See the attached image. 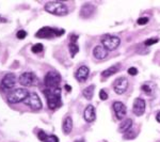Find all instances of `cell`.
Segmentation results:
<instances>
[{
  "instance_id": "cell-1",
  "label": "cell",
  "mask_w": 160,
  "mask_h": 142,
  "mask_svg": "<svg viewBox=\"0 0 160 142\" xmlns=\"http://www.w3.org/2000/svg\"><path fill=\"white\" fill-rule=\"evenodd\" d=\"M43 93L47 99L48 108L51 110H54L62 105V99H61V89L52 88V89H44Z\"/></svg>"
},
{
  "instance_id": "cell-2",
  "label": "cell",
  "mask_w": 160,
  "mask_h": 142,
  "mask_svg": "<svg viewBox=\"0 0 160 142\" xmlns=\"http://www.w3.org/2000/svg\"><path fill=\"white\" fill-rule=\"evenodd\" d=\"M45 11L50 14L65 16L69 14V9L62 1H49L45 4Z\"/></svg>"
},
{
  "instance_id": "cell-3",
  "label": "cell",
  "mask_w": 160,
  "mask_h": 142,
  "mask_svg": "<svg viewBox=\"0 0 160 142\" xmlns=\"http://www.w3.org/2000/svg\"><path fill=\"white\" fill-rule=\"evenodd\" d=\"M29 95L30 93L27 89L18 88V89H15L14 91H12V92L8 95L6 99H8V102L10 104H18L20 103V102H25Z\"/></svg>"
},
{
  "instance_id": "cell-4",
  "label": "cell",
  "mask_w": 160,
  "mask_h": 142,
  "mask_svg": "<svg viewBox=\"0 0 160 142\" xmlns=\"http://www.w3.org/2000/svg\"><path fill=\"white\" fill-rule=\"evenodd\" d=\"M102 45L106 48L108 52H112V50L117 49L121 44V39L117 35H111V34H105L102 36Z\"/></svg>"
},
{
  "instance_id": "cell-5",
  "label": "cell",
  "mask_w": 160,
  "mask_h": 142,
  "mask_svg": "<svg viewBox=\"0 0 160 142\" xmlns=\"http://www.w3.org/2000/svg\"><path fill=\"white\" fill-rule=\"evenodd\" d=\"M63 33H64V30H62V29L43 27L36 32L35 36L38 39H52L54 36H61Z\"/></svg>"
},
{
  "instance_id": "cell-6",
  "label": "cell",
  "mask_w": 160,
  "mask_h": 142,
  "mask_svg": "<svg viewBox=\"0 0 160 142\" xmlns=\"http://www.w3.org/2000/svg\"><path fill=\"white\" fill-rule=\"evenodd\" d=\"M61 83V77L54 71L48 72L44 77V85L46 86V88L52 89V88H58L59 85Z\"/></svg>"
},
{
  "instance_id": "cell-7",
  "label": "cell",
  "mask_w": 160,
  "mask_h": 142,
  "mask_svg": "<svg viewBox=\"0 0 160 142\" xmlns=\"http://www.w3.org/2000/svg\"><path fill=\"white\" fill-rule=\"evenodd\" d=\"M24 103H25L28 107L31 108L32 110H34V111H39V110H41L42 107H43L41 98L39 97V95L36 94L35 92L30 93V95L27 97V99H26Z\"/></svg>"
},
{
  "instance_id": "cell-8",
  "label": "cell",
  "mask_w": 160,
  "mask_h": 142,
  "mask_svg": "<svg viewBox=\"0 0 160 142\" xmlns=\"http://www.w3.org/2000/svg\"><path fill=\"white\" fill-rule=\"evenodd\" d=\"M15 83H16V76L13 73H8L2 78L1 83H0V88L2 91H9L13 89Z\"/></svg>"
},
{
  "instance_id": "cell-9",
  "label": "cell",
  "mask_w": 160,
  "mask_h": 142,
  "mask_svg": "<svg viewBox=\"0 0 160 142\" xmlns=\"http://www.w3.org/2000/svg\"><path fill=\"white\" fill-rule=\"evenodd\" d=\"M36 83V76L34 73L26 72L23 73L19 77V83L24 86H32Z\"/></svg>"
},
{
  "instance_id": "cell-10",
  "label": "cell",
  "mask_w": 160,
  "mask_h": 142,
  "mask_svg": "<svg viewBox=\"0 0 160 142\" xmlns=\"http://www.w3.org/2000/svg\"><path fill=\"white\" fill-rule=\"evenodd\" d=\"M128 88V80H127L126 77H120L113 83V90L117 94H123L125 91Z\"/></svg>"
},
{
  "instance_id": "cell-11",
  "label": "cell",
  "mask_w": 160,
  "mask_h": 142,
  "mask_svg": "<svg viewBox=\"0 0 160 142\" xmlns=\"http://www.w3.org/2000/svg\"><path fill=\"white\" fill-rule=\"evenodd\" d=\"M132 111L137 117H141V115L144 114V112H145V102H144V99L137 97L133 101Z\"/></svg>"
},
{
  "instance_id": "cell-12",
  "label": "cell",
  "mask_w": 160,
  "mask_h": 142,
  "mask_svg": "<svg viewBox=\"0 0 160 142\" xmlns=\"http://www.w3.org/2000/svg\"><path fill=\"white\" fill-rule=\"evenodd\" d=\"M112 107H113V110H114L117 120H124V117H126V113H127L126 106H125L122 102H114Z\"/></svg>"
},
{
  "instance_id": "cell-13",
  "label": "cell",
  "mask_w": 160,
  "mask_h": 142,
  "mask_svg": "<svg viewBox=\"0 0 160 142\" xmlns=\"http://www.w3.org/2000/svg\"><path fill=\"white\" fill-rule=\"evenodd\" d=\"M89 74H90L89 67L85 65H81L77 70V72H76L75 77L79 83H84L87 79V77H89Z\"/></svg>"
},
{
  "instance_id": "cell-14",
  "label": "cell",
  "mask_w": 160,
  "mask_h": 142,
  "mask_svg": "<svg viewBox=\"0 0 160 142\" xmlns=\"http://www.w3.org/2000/svg\"><path fill=\"white\" fill-rule=\"evenodd\" d=\"M83 117L87 123H92V122L95 121L96 119V112H95V108L92 105H87L84 109L83 112Z\"/></svg>"
},
{
  "instance_id": "cell-15",
  "label": "cell",
  "mask_w": 160,
  "mask_h": 142,
  "mask_svg": "<svg viewBox=\"0 0 160 142\" xmlns=\"http://www.w3.org/2000/svg\"><path fill=\"white\" fill-rule=\"evenodd\" d=\"M108 50L106 49V48L104 47L102 45H97V46H95L94 47V49H93V55H94V57L96 58V59H98V60H102V59H105L107 56H108Z\"/></svg>"
},
{
  "instance_id": "cell-16",
  "label": "cell",
  "mask_w": 160,
  "mask_h": 142,
  "mask_svg": "<svg viewBox=\"0 0 160 142\" xmlns=\"http://www.w3.org/2000/svg\"><path fill=\"white\" fill-rule=\"evenodd\" d=\"M78 39L77 35H72L71 36V41H69V54H71V57L74 58L77 55V52H79V47H78L77 43H76V40Z\"/></svg>"
},
{
  "instance_id": "cell-17",
  "label": "cell",
  "mask_w": 160,
  "mask_h": 142,
  "mask_svg": "<svg viewBox=\"0 0 160 142\" xmlns=\"http://www.w3.org/2000/svg\"><path fill=\"white\" fill-rule=\"evenodd\" d=\"M62 130L65 135H69L73 130V119L71 117H67L64 119L62 123Z\"/></svg>"
},
{
  "instance_id": "cell-18",
  "label": "cell",
  "mask_w": 160,
  "mask_h": 142,
  "mask_svg": "<svg viewBox=\"0 0 160 142\" xmlns=\"http://www.w3.org/2000/svg\"><path fill=\"white\" fill-rule=\"evenodd\" d=\"M131 126H132V120L131 119L123 120L119 126V132H122V134H125V132H127L129 129H131Z\"/></svg>"
},
{
  "instance_id": "cell-19",
  "label": "cell",
  "mask_w": 160,
  "mask_h": 142,
  "mask_svg": "<svg viewBox=\"0 0 160 142\" xmlns=\"http://www.w3.org/2000/svg\"><path fill=\"white\" fill-rule=\"evenodd\" d=\"M119 71V65H113L111 66V67L107 68V70L102 71V77H104V78H107V77H110L112 76V75H114L115 73Z\"/></svg>"
},
{
  "instance_id": "cell-20",
  "label": "cell",
  "mask_w": 160,
  "mask_h": 142,
  "mask_svg": "<svg viewBox=\"0 0 160 142\" xmlns=\"http://www.w3.org/2000/svg\"><path fill=\"white\" fill-rule=\"evenodd\" d=\"M94 90H95V86L94 85H91V86H87V88L83 90V92H82V94H83V96L85 97L87 99H92V97H93V93H94Z\"/></svg>"
},
{
  "instance_id": "cell-21",
  "label": "cell",
  "mask_w": 160,
  "mask_h": 142,
  "mask_svg": "<svg viewBox=\"0 0 160 142\" xmlns=\"http://www.w3.org/2000/svg\"><path fill=\"white\" fill-rule=\"evenodd\" d=\"M85 12H87V17H89L90 15H91L92 13L94 12V6H92V4H90V3H87V4H84V6H82V9H81V12H80L81 16H84Z\"/></svg>"
},
{
  "instance_id": "cell-22",
  "label": "cell",
  "mask_w": 160,
  "mask_h": 142,
  "mask_svg": "<svg viewBox=\"0 0 160 142\" xmlns=\"http://www.w3.org/2000/svg\"><path fill=\"white\" fill-rule=\"evenodd\" d=\"M43 49H44V46L39 43V44H35V45L32 46L31 52H33V54H39V52H43Z\"/></svg>"
},
{
  "instance_id": "cell-23",
  "label": "cell",
  "mask_w": 160,
  "mask_h": 142,
  "mask_svg": "<svg viewBox=\"0 0 160 142\" xmlns=\"http://www.w3.org/2000/svg\"><path fill=\"white\" fill-rule=\"evenodd\" d=\"M44 142H59V138L54 135H49V136H47V138L45 139Z\"/></svg>"
},
{
  "instance_id": "cell-24",
  "label": "cell",
  "mask_w": 160,
  "mask_h": 142,
  "mask_svg": "<svg viewBox=\"0 0 160 142\" xmlns=\"http://www.w3.org/2000/svg\"><path fill=\"white\" fill-rule=\"evenodd\" d=\"M16 36H17V39L18 40H24L26 36H27V32H26L25 30H19L18 32H17Z\"/></svg>"
},
{
  "instance_id": "cell-25",
  "label": "cell",
  "mask_w": 160,
  "mask_h": 142,
  "mask_svg": "<svg viewBox=\"0 0 160 142\" xmlns=\"http://www.w3.org/2000/svg\"><path fill=\"white\" fill-rule=\"evenodd\" d=\"M157 42H158V39H148V40H146V41L144 42V44H145L146 46H151V45L156 44Z\"/></svg>"
},
{
  "instance_id": "cell-26",
  "label": "cell",
  "mask_w": 160,
  "mask_h": 142,
  "mask_svg": "<svg viewBox=\"0 0 160 142\" xmlns=\"http://www.w3.org/2000/svg\"><path fill=\"white\" fill-rule=\"evenodd\" d=\"M47 136H48V135H46L44 130H41V132H39V134H38L39 140H41V141H43V142L45 141V139L47 138Z\"/></svg>"
},
{
  "instance_id": "cell-27",
  "label": "cell",
  "mask_w": 160,
  "mask_h": 142,
  "mask_svg": "<svg viewBox=\"0 0 160 142\" xmlns=\"http://www.w3.org/2000/svg\"><path fill=\"white\" fill-rule=\"evenodd\" d=\"M133 138H135V134L131 132V129H129L127 132H125L124 139H133Z\"/></svg>"
},
{
  "instance_id": "cell-28",
  "label": "cell",
  "mask_w": 160,
  "mask_h": 142,
  "mask_svg": "<svg viewBox=\"0 0 160 142\" xmlns=\"http://www.w3.org/2000/svg\"><path fill=\"white\" fill-rule=\"evenodd\" d=\"M99 98L102 99V101H106V99L108 98V94H107L105 90L99 91Z\"/></svg>"
},
{
  "instance_id": "cell-29",
  "label": "cell",
  "mask_w": 160,
  "mask_h": 142,
  "mask_svg": "<svg viewBox=\"0 0 160 142\" xmlns=\"http://www.w3.org/2000/svg\"><path fill=\"white\" fill-rule=\"evenodd\" d=\"M138 25H145V24H147L148 23V18L147 17H141V18H139L138 19Z\"/></svg>"
},
{
  "instance_id": "cell-30",
  "label": "cell",
  "mask_w": 160,
  "mask_h": 142,
  "mask_svg": "<svg viewBox=\"0 0 160 142\" xmlns=\"http://www.w3.org/2000/svg\"><path fill=\"white\" fill-rule=\"evenodd\" d=\"M128 74L130 75V76H135V75L138 74V70L136 67H130L128 68Z\"/></svg>"
},
{
  "instance_id": "cell-31",
  "label": "cell",
  "mask_w": 160,
  "mask_h": 142,
  "mask_svg": "<svg viewBox=\"0 0 160 142\" xmlns=\"http://www.w3.org/2000/svg\"><path fill=\"white\" fill-rule=\"evenodd\" d=\"M142 90L143 91H145L147 94H150L151 92H152V86H150V85H144L143 86H142Z\"/></svg>"
},
{
  "instance_id": "cell-32",
  "label": "cell",
  "mask_w": 160,
  "mask_h": 142,
  "mask_svg": "<svg viewBox=\"0 0 160 142\" xmlns=\"http://www.w3.org/2000/svg\"><path fill=\"white\" fill-rule=\"evenodd\" d=\"M65 90H66L67 92H71V91H72V88H71V86H69V85H65Z\"/></svg>"
},
{
  "instance_id": "cell-33",
  "label": "cell",
  "mask_w": 160,
  "mask_h": 142,
  "mask_svg": "<svg viewBox=\"0 0 160 142\" xmlns=\"http://www.w3.org/2000/svg\"><path fill=\"white\" fill-rule=\"evenodd\" d=\"M156 120H157V122H159V123H160V111L156 115Z\"/></svg>"
},
{
  "instance_id": "cell-34",
  "label": "cell",
  "mask_w": 160,
  "mask_h": 142,
  "mask_svg": "<svg viewBox=\"0 0 160 142\" xmlns=\"http://www.w3.org/2000/svg\"><path fill=\"white\" fill-rule=\"evenodd\" d=\"M75 142H84L83 140H77V141H75Z\"/></svg>"
}]
</instances>
